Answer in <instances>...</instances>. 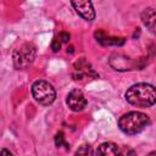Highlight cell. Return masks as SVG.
Here are the masks:
<instances>
[{"label": "cell", "instance_id": "cell-5", "mask_svg": "<svg viewBox=\"0 0 156 156\" xmlns=\"http://www.w3.org/2000/svg\"><path fill=\"white\" fill-rule=\"evenodd\" d=\"M66 104L68 105V107L74 111V112H79L83 111L87 107V99L84 96V94L82 93V90L79 89H73L68 93L67 98H66Z\"/></svg>", "mask_w": 156, "mask_h": 156}, {"label": "cell", "instance_id": "cell-15", "mask_svg": "<svg viewBox=\"0 0 156 156\" xmlns=\"http://www.w3.org/2000/svg\"><path fill=\"white\" fill-rule=\"evenodd\" d=\"M0 156H13V154H12L9 149H1V151H0Z\"/></svg>", "mask_w": 156, "mask_h": 156}, {"label": "cell", "instance_id": "cell-16", "mask_svg": "<svg viewBox=\"0 0 156 156\" xmlns=\"http://www.w3.org/2000/svg\"><path fill=\"white\" fill-rule=\"evenodd\" d=\"M126 156H136V154H135V151H134V150H132V149H127Z\"/></svg>", "mask_w": 156, "mask_h": 156}, {"label": "cell", "instance_id": "cell-1", "mask_svg": "<svg viewBox=\"0 0 156 156\" xmlns=\"http://www.w3.org/2000/svg\"><path fill=\"white\" fill-rule=\"evenodd\" d=\"M124 96L130 105L136 107H151L156 101L155 88L149 83H136L129 87Z\"/></svg>", "mask_w": 156, "mask_h": 156}, {"label": "cell", "instance_id": "cell-6", "mask_svg": "<svg viewBox=\"0 0 156 156\" xmlns=\"http://www.w3.org/2000/svg\"><path fill=\"white\" fill-rule=\"evenodd\" d=\"M71 5L76 10V12L85 21L91 22L93 20H95V10L90 1H71Z\"/></svg>", "mask_w": 156, "mask_h": 156}, {"label": "cell", "instance_id": "cell-14", "mask_svg": "<svg viewBox=\"0 0 156 156\" xmlns=\"http://www.w3.org/2000/svg\"><path fill=\"white\" fill-rule=\"evenodd\" d=\"M58 40H60L61 43H68V41H69V34L66 33V32L58 33Z\"/></svg>", "mask_w": 156, "mask_h": 156}, {"label": "cell", "instance_id": "cell-4", "mask_svg": "<svg viewBox=\"0 0 156 156\" xmlns=\"http://www.w3.org/2000/svg\"><path fill=\"white\" fill-rule=\"evenodd\" d=\"M32 95L39 105L49 106L56 99V90L46 80H35L32 84Z\"/></svg>", "mask_w": 156, "mask_h": 156}, {"label": "cell", "instance_id": "cell-10", "mask_svg": "<svg viewBox=\"0 0 156 156\" xmlns=\"http://www.w3.org/2000/svg\"><path fill=\"white\" fill-rule=\"evenodd\" d=\"M96 38H98V41L104 44V45H110V44H113V45H122L124 43L123 39H118V38H108L104 32H96L95 33Z\"/></svg>", "mask_w": 156, "mask_h": 156}, {"label": "cell", "instance_id": "cell-7", "mask_svg": "<svg viewBox=\"0 0 156 156\" xmlns=\"http://www.w3.org/2000/svg\"><path fill=\"white\" fill-rule=\"evenodd\" d=\"M96 156H123L118 145L111 141H105L98 146Z\"/></svg>", "mask_w": 156, "mask_h": 156}, {"label": "cell", "instance_id": "cell-3", "mask_svg": "<svg viewBox=\"0 0 156 156\" xmlns=\"http://www.w3.org/2000/svg\"><path fill=\"white\" fill-rule=\"evenodd\" d=\"M37 56V46L33 43H24L15 49L12 54L13 66L17 69L28 68L35 60Z\"/></svg>", "mask_w": 156, "mask_h": 156}, {"label": "cell", "instance_id": "cell-17", "mask_svg": "<svg viewBox=\"0 0 156 156\" xmlns=\"http://www.w3.org/2000/svg\"><path fill=\"white\" fill-rule=\"evenodd\" d=\"M147 156H156V152H155V151H151V152H150Z\"/></svg>", "mask_w": 156, "mask_h": 156}, {"label": "cell", "instance_id": "cell-2", "mask_svg": "<svg viewBox=\"0 0 156 156\" xmlns=\"http://www.w3.org/2000/svg\"><path fill=\"white\" fill-rule=\"evenodd\" d=\"M150 123L149 116L139 111H130L122 115L118 119L119 129L128 135H134L143 132Z\"/></svg>", "mask_w": 156, "mask_h": 156}, {"label": "cell", "instance_id": "cell-9", "mask_svg": "<svg viewBox=\"0 0 156 156\" xmlns=\"http://www.w3.org/2000/svg\"><path fill=\"white\" fill-rule=\"evenodd\" d=\"M143 23L150 29L151 33H155V23H156V12L152 7H147L141 13Z\"/></svg>", "mask_w": 156, "mask_h": 156}, {"label": "cell", "instance_id": "cell-11", "mask_svg": "<svg viewBox=\"0 0 156 156\" xmlns=\"http://www.w3.org/2000/svg\"><path fill=\"white\" fill-rule=\"evenodd\" d=\"M74 156H93V147L89 144H83L77 149Z\"/></svg>", "mask_w": 156, "mask_h": 156}, {"label": "cell", "instance_id": "cell-13", "mask_svg": "<svg viewBox=\"0 0 156 156\" xmlns=\"http://www.w3.org/2000/svg\"><path fill=\"white\" fill-rule=\"evenodd\" d=\"M60 48H61V41H60L57 38H54V39H52V43H51V49H52V51L57 52V51L60 50Z\"/></svg>", "mask_w": 156, "mask_h": 156}, {"label": "cell", "instance_id": "cell-8", "mask_svg": "<svg viewBox=\"0 0 156 156\" xmlns=\"http://www.w3.org/2000/svg\"><path fill=\"white\" fill-rule=\"evenodd\" d=\"M74 78L76 79H82L84 76H93L96 77L98 74L93 71V68L90 67V65L85 61V60H79L78 62L74 63Z\"/></svg>", "mask_w": 156, "mask_h": 156}, {"label": "cell", "instance_id": "cell-12", "mask_svg": "<svg viewBox=\"0 0 156 156\" xmlns=\"http://www.w3.org/2000/svg\"><path fill=\"white\" fill-rule=\"evenodd\" d=\"M55 143L57 146H61V145H67L66 141H65V136H63V133L62 132H58L55 136Z\"/></svg>", "mask_w": 156, "mask_h": 156}]
</instances>
